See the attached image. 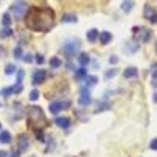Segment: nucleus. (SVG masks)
Masks as SVG:
<instances>
[{"label":"nucleus","mask_w":157,"mask_h":157,"mask_svg":"<svg viewBox=\"0 0 157 157\" xmlns=\"http://www.w3.org/2000/svg\"><path fill=\"white\" fill-rule=\"evenodd\" d=\"M2 22L5 27H10V24H11V16H10V13H5V14L2 16Z\"/></svg>","instance_id":"23"},{"label":"nucleus","mask_w":157,"mask_h":157,"mask_svg":"<svg viewBox=\"0 0 157 157\" xmlns=\"http://www.w3.org/2000/svg\"><path fill=\"white\" fill-rule=\"evenodd\" d=\"M27 118H29V127L33 129L35 132H38V130H43L49 123L46 120V116H44V112L41 107H38V105H32L29 107V112H27Z\"/></svg>","instance_id":"2"},{"label":"nucleus","mask_w":157,"mask_h":157,"mask_svg":"<svg viewBox=\"0 0 157 157\" xmlns=\"http://www.w3.org/2000/svg\"><path fill=\"white\" fill-rule=\"evenodd\" d=\"M77 61L80 63V66H83V68H85L86 64L90 63V55H88V54H85V52H82V54L77 57Z\"/></svg>","instance_id":"13"},{"label":"nucleus","mask_w":157,"mask_h":157,"mask_svg":"<svg viewBox=\"0 0 157 157\" xmlns=\"http://www.w3.org/2000/svg\"><path fill=\"white\" fill-rule=\"evenodd\" d=\"M75 77H77V78H82V77H86V69H85V68L82 66L80 69H78V71L75 72Z\"/></svg>","instance_id":"25"},{"label":"nucleus","mask_w":157,"mask_h":157,"mask_svg":"<svg viewBox=\"0 0 157 157\" xmlns=\"http://www.w3.org/2000/svg\"><path fill=\"white\" fill-rule=\"evenodd\" d=\"M149 148H151V149H154V151H157V138L151 140V143H149Z\"/></svg>","instance_id":"33"},{"label":"nucleus","mask_w":157,"mask_h":157,"mask_svg":"<svg viewBox=\"0 0 157 157\" xmlns=\"http://www.w3.org/2000/svg\"><path fill=\"white\" fill-rule=\"evenodd\" d=\"M96 83H98V77H96V75H86V77H85V85H86V88L94 86Z\"/></svg>","instance_id":"15"},{"label":"nucleus","mask_w":157,"mask_h":157,"mask_svg":"<svg viewBox=\"0 0 157 157\" xmlns=\"http://www.w3.org/2000/svg\"><path fill=\"white\" fill-rule=\"evenodd\" d=\"M11 94H13L11 86H10V88H3V90H2V96H3V98H8V96H11Z\"/></svg>","instance_id":"27"},{"label":"nucleus","mask_w":157,"mask_h":157,"mask_svg":"<svg viewBox=\"0 0 157 157\" xmlns=\"http://www.w3.org/2000/svg\"><path fill=\"white\" fill-rule=\"evenodd\" d=\"M151 75H152V78H157V63H154L151 66Z\"/></svg>","instance_id":"29"},{"label":"nucleus","mask_w":157,"mask_h":157,"mask_svg":"<svg viewBox=\"0 0 157 157\" xmlns=\"http://www.w3.org/2000/svg\"><path fill=\"white\" fill-rule=\"evenodd\" d=\"M55 123H57V126L58 127H61V129H66V127H69V124H71V120L69 118H66V116H60V118H57L55 120Z\"/></svg>","instance_id":"11"},{"label":"nucleus","mask_w":157,"mask_h":157,"mask_svg":"<svg viewBox=\"0 0 157 157\" xmlns=\"http://www.w3.org/2000/svg\"><path fill=\"white\" fill-rule=\"evenodd\" d=\"M49 63H50L52 68H60V66H61V60H60L58 57H52Z\"/></svg>","instance_id":"20"},{"label":"nucleus","mask_w":157,"mask_h":157,"mask_svg":"<svg viewBox=\"0 0 157 157\" xmlns=\"http://www.w3.org/2000/svg\"><path fill=\"white\" fill-rule=\"evenodd\" d=\"M86 39L90 43H94V41H98L99 39V32L96 30V29H91V30H88V33H86Z\"/></svg>","instance_id":"12"},{"label":"nucleus","mask_w":157,"mask_h":157,"mask_svg":"<svg viewBox=\"0 0 157 157\" xmlns=\"http://www.w3.org/2000/svg\"><path fill=\"white\" fill-rule=\"evenodd\" d=\"M46 77H47V74H46V71H44V69H38V71L33 74L32 83H35V85H38V83H43V82L46 80Z\"/></svg>","instance_id":"8"},{"label":"nucleus","mask_w":157,"mask_h":157,"mask_svg":"<svg viewBox=\"0 0 157 157\" xmlns=\"http://www.w3.org/2000/svg\"><path fill=\"white\" fill-rule=\"evenodd\" d=\"M155 52H157V43H155Z\"/></svg>","instance_id":"41"},{"label":"nucleus","mask_w":157,"mask_h":157,"mask_svg":"<svg viewBox=\"0 0 157 157\" xmlns=\"http://www.w3.org/2000/svg\"><path fill=\"white\" fill-rule=\"evenodd\" d=\"M25 24L30 30L35 32H49L55 24V14L50 8H32L27 11Z\"/></svg>","instance_id":"1"},{"label":"nucleus","mask_w":157,"mask_h":157,"mask_svg":"<svg viewBox=\"0 0 157 157\" xmlns=\"http://www.w3.org/2000/svg\"><path fill=\"white\" fill-rule=\"evenodd\" d=\"M5 54V49H0V55H3Z\"/></svg>","instance_id":"40"},{"label":"nucleus","mask_w":157,"mask_h":157,"mask_svg":"<svg viewBox=\"0 0 157 157\" xmlns=\"http://www.w3.org/2000/svg\"><path fill=\"white\" fill-rule=\"evenodd\" d=\"M116 74H118V69H115V68H113V69H110V71H107V72H105V77H107V78H112V77H115Z\"/></svg>","instance_id":"28"},{"label":"nucleus","mask_w":157,"mask_h":157,"mask_svg":"<svg viewBox=\"0 0 157 157\" xmlns=\"http://www.w3.org/2000/svg\"><path fill=\"white\" fill-rule=\"evenodd\" d=\"M68 107H69V101H55V102H50L49 110H50V113L57 115V113H60L61 110L68 109Z\"/></svg>","instance_id":"6"},{"label":"nucleus","mask_w":157,"mask_h":157,"mask_svg":"<svg viewBox=\"0 0 157 157\" xmlns=\"http://www.w3.org/2000/svg\"><path fill=\"white\" fill-rule=\"evenodd\" d=\"M27 11H29V5L25 3L24 0H17V2H14L11 5V13L16 19H22L27 14Z\"/></svg>","instance_id":"3"},{"label":"nucleus","mask_w":157,"mask_h":157,"mask_svg":"<svg viewBox=\"0 0 157 157\" xmlns=\"http://www.w3.org/2000/svg\"><path fill=\"white\" fill-rule=\"evenodd\" d=\"M90 102H91V93L88 88H83L80 93V98H78V104L80 105H90Z\"/></svg>","instance_id":"7"},{"label":"nucleus","mask_w":157,"mask_h":157,"mask_svg":"<svg viewBox=\"0 0 157 157\" xmlns=\"http://www.w3.org/2000/svg\"><path fill=\"white\" fill-rule=\"evenodd\" d=\"M11 90H13V94H19L22 91V83H16L14 86H11Z\"/></svg>","instance_id":"26"},{"label":"nucleus","mask_w":157,"mask_h":157,"mask_svg":"<svg viewBox=\"0 0 157 157\" xmlns=\"http://www.w3.org/2000/svg\"><path fill=\"white\" fill-rule=\"evenodd\" d=\"M126 46H127V52H135L138 49V44L137 43H127Z\"/></svg>","instance_id":"24"},{"label":"nucleus","mask_w":157,"mask_h":157,"mask_svg":"<svg viewBox=\"0 0 157 157\" xmlns=\"http://www.w3.org/2000/svg\"><path fill=\"white\" fill-rule=\"evenodd\" d=\"M11 35H13V30H11L10 27H5V29L0 30V38H8V36H11Z\"/></svg>","instance_id":"21"},{"label":"nucleus","mask_w":157,"mask_h":157,"mask_svg":"<svg viewBox=\"0 0 157 157\" xmlns=\"http://www.w3.org/2000/svg\"><path fill=\"white\" fill-rule=\"evenodd\" d=\"M134 35H135V39L138 43H148L151 39V30L145 29V27H134L132 29Z\"/></svg>","instance_id":"4"},{"label":"nucleus","mask_w":157,"mask_h":157,"mask_svg":"<svg viewBox=\"0 0 157 157\" xmlns=\"http://www.w3.org/2000/svg\"><path fill=\"white\" fill-rule=\"evenodd\" d=\"M22 55H24V54H22V49H21V47H16V49H14V57H16V58H22Z\"/></svg>","instance_id":"31"},{"label":"nucleus","mask_w":157,"mask_h":157,"mask_svg":"<svg viewBox=\"0 0 157 157\" xmlns=\"http://www.w3.org/2000/svg\"><path fill=\"white\" fill-rule=\"evenodd\" d=\"M132 6H134V2H132V0H124L123 5H121V10H123L124 13H129L130 10H132Z\"/></svg>","instance_id":"17"},{"label":"nucleus","mask_w":157,"mask_h":157,"mask_svg":"<svg viewBox=\"0 0 157 157\" xmlns=\"http://www.w3.org/2000/svg\"><path fill=\"white\" fill-rule=\"evenodd\" d=\"M99 41H101V44H109L110 41H112V33L110 32H101L99 33Z\"/></svg>","instance_id":"10"},{"label":"nucleus","mask_w":157,"mask_h":157,"mask_svg":"<svg viewBox=\"0 0 157 157\" xmlns=\"http://www.w3.org/2000/svg\"><path fill=\"white\" fill-rule=\"evenodd\" d=\"M109 61H110V64H116V63H118V58H116V57H115V55H112V57H110V60H109Z\"/></svg>","instance_id":"36"},{"label":"nucleus","mask_w":157,"mask_h":157,"mask_svg":"<svg viewBox=\"0 0 157 157\" xmlns=\"http://www.w3.org/2000/svg\"><path fill=\"white\" fill-rule=\"evenodd\" d=\"M22 78H24V71H17V83L22 82Z\"/></svg>","instance_id":"35"},{"label":"nucleus","mask_w":157,"mask_h":157,"mask_svg":"<svg viewBox=\"0 0 157 157\" xmlns=\"http://www.w3.org/2000/svg\"><path fill=\"white\" fill-rule=\"evenodd\" d=\"M154 14H155V11H154L149 5H146V6H145V17H146L148 21H151V19L154 17Z\"/></svg>","instance_id":"18"},{"label":"nucleus","mask_w":157,"mask_h":157,"mask_svg":"<svg viewBox=\"0 0 157 157\" xmlns=\"http://www.w3.org/2000/svg\"><path fill=\"white\" fill-rule=\"evenodd\" d=\"M152 85H154V86H157V78H154V80H152Z\"/></svg>","instance_id":"39"},{"label":"nucleus","mask_w":157,"mask_h":157,"mask_svg":"<svg viewBox=\"0 0 157 157\" xmlns=\"http://www.w3.org/2000/svg\"><path fill=\"white\" fill-rule=\"evenodd\" d=\"M138 75V69L137 68H127L126 71H124V77L126 78H134V77H137Z\"/></svg>","instance_id":"14"},{"label":"nucleus","mask_w":157,"mask_h":157,"mask_svg":"<svg viewBox=\"0 0 157 157\" xmlns=\"http://www.w3.org/2000/svg\"><path fill=\"white\" fill-rule=\"evenodd\" d=\"M19 155H21V151H19V149H16V151L11 152V157H19Z\"/></svg>","instance_id":"37"},{"label":"nucleus","mask_w":157,"mask_h":157,"mask_svg":"<svg viewBox=\"0 0 157 157\" xmlns=\"http://www.w3.org/2000/svg\"><path fill=\"white\" fill-rule=\"evenodd\" d=\"M35 61H36L38 64H43V63H44V57H43V55H36Z\"/></svg>","instance_id":"34"},{"label":"nucleus","mask_w":157,"mask_h":157,"mask_svg":"<svg viewBox=\"0 0 157 157\" xmlns=\"http://www.w3.org/2000/svg\"><path fill=\"white\" fill-rule=\"evenodd\" d=\"M63 52L66 55H69V57H72V55H75V52L80 49V43L77 41V39H71V41H68V43H64L63 44Z\"/></svg>","instance_id":"5"},{"label":"nucleus","mask_w":157,"mask_h":157,"mask_svg":"<svg viewBox=\"0 0 157 157\" xmlns=\"http://www.w3.org/2000/svg\"><path fill=\"white\" fill-rule=\"evenodd\" d=\"M63 22H77V16L75 14H64L63 16Z\"/></svg>","instance_id":"22"},{"label":"nucleus","mask_w":157,"mask_h":157,"mask_svg":"<svg viewBox=\"0 0 157 157\" xmlns=\"http://www.w3.org/2000/svg\"><path fill=\"white\" fill-rule=\"evenodd\" d=\"M17 145H19V151L21 152H24V151H27L29 149V145H30V143H29V138L27 137H25L24 134H21L19 137H17Z\"/></svg>","instance_id":"9"},{"label":"nucleus","mask_w":157,"mask_h":157,"mask_svg":"<svg viewBox=\"0 0 157 157\" xmlns=\"http://www.w3.org/2000/svg\"><path fill=\"white\" fill-rule=\"evenodd\" d=\"M38 98H39V93H38V90H33L32 93H30V99H32V101H36Z\"/></svg>","instance_id":"32"},{"label":"nucleus","mask_w":157,"mask_h":157,"mask_svg":"<svg viewBox=\"0 0 157 157\" xmlns=\"http://www.w3.org/2000/svg\"><path fill=\"white\" fill-rule=\"evenodd\" d=\"M6 155H8L6 151H0V157H6Z\"/></svg>","instance_id":"38"},{"label":"nucleus","mask_w":157,"mask_h":157,"mask_svg":"<svg viewBox=\"0 0 157 157\" xmlns=\"http://www.w3.org/2000/svg\"><path fill=\"white\" fill-rule=\"evenodd\" d=\"M32 157H35V155H32Z\"/></svg>","instance_id":"42"},{"label":"nucleus","mask_w":157,"mask_h":157,"mask_svg":"<svg viewBox=\"0 0 157 157\" xmlns=\"http://www.w3.org/2000/svg\"><path fill=\"white\" fill-rule=\"evenodd\" d=\"M10 141H11L10 132H6V130H2V132H0V143H5V145H8Z\"/></svg>","instance_id":"16"},{"label":"nucleus","mask_w":157,"mask_h":157,"mask_svg":"<svg viewBox=\"0 0 157 157\" xmlns=\"http://www.w3.org/2000/svg\"><path fill=\"white\" fill-rule=\"evenodd\" d=\"M22 60H24L25 63H32V61H33V58H32L30 54H24V55H22Z\"/></svg>","instance_id":"30"},{"label":"nucleus","mask_w":157,"mask_h":157,"mask_svg":"<svg viewBox=\"0 0 157 157\" xmlns=\"http://www.w3.org/2000/svg\"><path fill=\"white\" fill-rule=\"evenodd\" d=\"M17 72V66H16V64H6V68H5V74H16Z\"/></svg>","instance_id":"19"}]
</instances>
